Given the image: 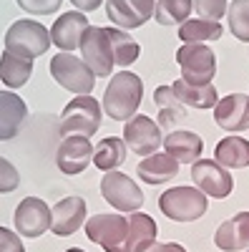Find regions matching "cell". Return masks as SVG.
<instances>
[{
  "mask_svg": "<svg viewBox=\"0 0 249 252\" xmlns=\"http://www.w3.org/2000/svg\"><path fill=\"white\" fill-rule=\"evenodd\" d=\"M143 96V83L136 73L131 71H118L111 76L106 94H103V109H106V116H111L113 121H123L136 116V109L141 103Z\"/></svg>",
  "mask_w": 249,
  "mask_h": 252,
  "instance_id": "1",
  "label": "cell"
},
{
  "mask_svg": "<svg viewBox=\"0 0 249 252\" xmlns=\"http://www.w3.org/2000/svg\"><path fill=\"white\" fill-rule=\"evenodd\" d=\"M51 48V31L38 20H15L5 33V53L33 61Z\"/></svg>",
  "mask_w": 249,
  "mask_h": 252,
  "instance_id": "2",
  "label": "cell"
},
{
  "mask_svg": "<svg viewBox=\"0 0 249 252\" xmlns=\"http://www.w3.org/2000/svg\"><path fill=\"white\" fill-rule=\"evenodd\" d=\"M206 194L196 187H171L159 197V209L174 222H194L206 215Z\"/></svg>",
  "mask_w": 249,
  "mask_h": 252,
  "instance_id": "3",
  "label": "cell"
},
{
  "mask_svg": "<svg viewBox=\"0 0 249 252\" xmlns=\"http://www.w3.org/2000/svg\"><path fill=\"white\" fill-rule=\"evenodd\" d=\"M101 126V103L91 96H76L73 101L66 103L63 109V121H60V136H93Z\"/></svg>",
  "mask_w": 249,
  "mask_h": 252,
  "instance_id": "4",
  "label": "cell"
},
{
  "mask_svg": "<svg viewBox=\"0 0 249 252\" xmlns=\"http://www.w3.org/2000/svg\"><path fill=\"white\" fill-rule=\"evenodd\" d=\"M86 235L91 242L106 252H131L129 250V220L121 215H96L86 220Z\"/></svg>",
  "mask_w": 249,
  "mask_h": 252,
  "instance_id": "5",
  "label": "cell"
},
{
  "mask_svg": "<svg viewBox=\"0 0 249 252\" xmlns=\"http://www.w3.org/2000/svg\"><path fill=\"white\" fill-rule=\"evenodd\" d=\"M176 61L181 66L184 81L194 83V86H206V83H212V78L217 73L214 51L206 48L204 43H184L176 51Z\"/></svg>",
  "mask_w": 249,
  "mask_h": 252,
  "instance_id": "6",
  "label": "cell"
},
{
  "mask_svg": "<svg viewBox=\"0 0 249 252\" xmlns=\"http://www.w3.org/2000/svg\"><path fill=\"white\" fill-rule=\"evenodd\" d=\"M51 76L60 83L63 89H68L76 96H88L93 91L96 76L91 68L83 63V58L71 56V53H58L51 61Z\"/></svg>",
  "mask_w": 249,
  "mask_h": 252,
  "instance_id": "7",
  "label": "cell"
},
{
  "mask_svg": "<svg viewBox=\"0 0 249 252\" xmlns=\"http://www.w3.org/2000/svg\"><path fill=\"white\" fill-rule=\"evenodd\" d=\"M81 56L83 63L91 68V73L98 78H106L113 71V51H111V40L106 35V28L88 26L86 33L81 38Z\"/></svg>",
  "mask_w": 249,
  "mask_h": 252,
  "instance_id": "8",
  "label": "cell"
},
{
  "mask_svg": "<svg viewBox=\"0 0 249 252\" xmlns=\"http://www.w3.org/2000/svg\"><path fill=\"white\" fill-rule=\"evenodd\" d=\"M101 194L118 212H138L143 204V192L138 184L121 172H106V177L101 179Z\"/></svg>",
  "mask_w": 249,
  "mask_h": 252,
  "instance_id": "9",
  "label": "cell"
},
{
  "mask_svg": "<svg viewBox=\"0 0 249 252\" xmlns=\"http://www.w3.org/2000/svg\"><path fill=\"white\" fill-rule=\"evenodd\" d=\"M192 179L196 184L199 192H204L206 197H217V199H226L234 189V179L229 174V169L214 159H199L192 164Z\"/></svg>",
  "mask_w": 249,
  "mask_h": 252,
  "instance_id": "10",
  "label": "cell"
},
{
  "mask_svg": "<svg viewBox=\"0 0 249 252\" xmlns=\"http://www.w3.org/2000/svg\"><path fill=\"white\" fill-rule=\"evenodd\" d=\"M123 144H126V149H131L136 157H143V159L156 154V149L164 144L159 124L149 116L129 119L126 126H123Z\"/></svg>",
  "mask_w": 249,
  "mask_h": 252,
  "instance_id": "11",
  "label": "cell"
},
{
  "mask_svg": "<svg viewBox=\"0 0 249 252\" xmlns=\"http://www.w3.org/2000/svg\"><path fill=\"white\" fill-rule=\"evenodd\" d=\"M13 220L20 237H40L51 229V207L38 197H26L18 204Z\"/></svg>",
  "mask_w": 249,
  "mask_h": 252,
  "instance_id": "12",
  "label": "cell"
},
{
  "mask_svg": "<svg viewBox=\"0 0 249 252\" xmlns=\"http://www.w3.org/2000/svg\"><path fill=\"white\" fill-rule=\"evenodd\" d=\"M55 161H58V169L63 174H71V177L81 174V172H86V166L93 161V146L81 134L66 136L60 141L58 152H55Z\"/></svg>",
  "mask_w": 249,
  "mask_h": 252,
  "instance_id": "13",
  "label": "cell"
},
{
  "mask_svg": "<svg viewBox=\"0 0 249 252\" xmlns=\"http://www.w3.org/2000/svg\"><path fill=\"white\" fill-rule=\"evenodd\" d=\"M154 0H106V13L118 31L141 28L149 18H154Z\"/></svg>",
  "mask_w": 249,
  "mask_h": 252,
  "instance_id": "14",
  "label": "cell"
},
{
  "mask_svg": "<svg viewBox=\"0 0 249 252\" xmlns=\"http://www.w3.org/2000/svg\"><path fill=\"white\" fill-rule=\"evenodd\" d=\"M86 222V199L83 197H66L51 209V229L58 237H68Z\"/></svg>",
  "mask_w": 249,
  "mask_h": 252,
  "instance_id": "15",
  "label": "cell"
},
{
  "mask_svg": "<svg viewBox=\"0 0 249 252\" xmlns=\"http://www.w3.org/2000/svg\"><path fill=\"white\" fill-rule=\"evenodd\" d=\"M88 28V18L86 13L71 10L66 15H60L53 28H51V43H55L60 48V53H71L76 48H81V38Z\"/></svg>",
  "mask_w": 249,
  "mask_h": 252,
  "instance_id": "16",
  "label": "cell"
},
{
  "mask_svg": "<svg viewBox=\"0 0 249 252\" xmlns=\"http://www.w3.org/2000/svg\"><path fill=\"white\" fill-rule=\"evenodd\" d=\"M214 121L224 131H244L249 126V96L232 94L214 106Z\"/></svg>",
  "mask_w": 249,
  "mask_h": 252,
  "instance_id": "17",
  "label": "cell"
},
{
  "mask_svg": "<svg viewBox=\"0 0 249 252\" xmlns=\"http://www.w3.org/2000/svg\"><path fill=\"white\" fill-rule=\"evenodd\" d=\"M214 242L224 252H239L249 247V212H239L219 224Z\"/></svg>",
  "mask_w": 249,
  "mask_h": 252,
  "instance_id": "18",
  "label": "cell"
},
{
  "mask_svg": "<svg viewBox=\"0 0 249 252\" xmlns=\"http://www.w3.org/2000/svg\"><path fill=\"white\" fill-rule=\"evenodd\" d=\"M28 116L26 101L13 91H0V141H8L18 134L20 124Z\"/></svg>",
  "mask_w": 249,
  "mask_h": 252,
  "instance_id": "19",
  "label": "cell"
},
{
  "mask_svg": "<svg viewBox=\"0 0 249 252\" xmlns=\"http://www.w3.org/2000/svg\"><path fill=\"white\" fill-rule=\"evenodd\" d=\"M164 146H166V154L174 157L179 164H194L201 157L204 141L194 131H171V134H166Z\"/></svg>",
  "mask_w": 249,
  "mask_h": 252,
  "instance_id": "20",
  "label": "cell"
},
{
  "mask_svg": "<svg viewBox=\"0 0 249 252\" xmlns=\"http://www.w3.org/2000/svg\"><path fill=\"white\" fill-rule=\"evenodd\" d=\"M179 161L169 154H151L146 159H141L136 166V174L146 182V184H166L169 179H174L179 174Z\"/></svg>",
  "mask_w": 249,
  "mask_h": 252,
  "instance_id": "21",
  "label": "cell"
},
{
  "mask_svg": "<svg viewBox=\"0 0 249 252\" xmlns=\"http://www.w3.org/2000/svg\"><path fill=\"white\" fill-rule=\"evenodd\" d=\"M171 91H174L179 103H186L192 109H214L219 103V94L212 83L194 86V83H186L184 78H179L176 83H171Z\"/></svg>",
  "mask_w": 249,
  "mask_h": 252,
  "instance_id": "22",
  "label": "cell"
},
{
  "mask_svg": "<svg viewBox=\"0 0 249 252\" xmlns=\"http://www.w3.org/2000/svg\"><path fill=\"white\" fill-rule=\"evenodd\" d=\"M214 161H219L224 169H244L249 166V141L244 136H226L217 144Z\"/></svg>",
  "mask_w": 249,
  "mask_h": 252,
  "instance_id": "23",
  "label": "cell"
},
{
  "mask_svg": "<svg viewBox=\"0 0 249 252\" xmlns=\"http://www.w3.org/2000/svg\"><path fill=\"white\" fill-rule=\"evenodd\" d=\"M156 222L143 215V212H134L129 217V250L131 252H146L154 242H156Z\"/></svg>",
  "mask_w": 249,
  "mask_h": 252,
  "instance_id": "24",
  "label": "cell"
},
{
  "mask_svg": "<svg viewBox=\"0 0 249 252\" xmlns=\"http://www.w3.org/2000/svg\"><path fill=\"white\" fill-rule=\"evenodd\" d=\"M123 161H126V144L118 136H109L98 141V146L93 149V164L101 172H113Z\"/></svg>",
  "mask_w": 249,
  "mask_h": 252,
  "instance_id": "25",
  "label": "cell"
},
{
  "mask_svg": "<svg viewBox=\"0 0 249 252\" xmlns=\"http://www.w3.org/2000/svg\"><path fill=\"white\" fill-rule=\"evenodd\" d=\"M30 76H33V61L15 58L10 53L0 56V78H3V83H5L8 89L26 86Z\"/></svg>",
  "mask_w": 249,
  "mask_h": 252,
  "instance_id": "26",
  "label": "cell"
},
{
  "mask_svg": "<svg viewBox=\"0 0 249 252\" xmlns=\"http://www.w3.org/2000/svg\"><path fill=\"white\" fill-rule=\"evenodd\" d=\"M221 35H224V28L217 20H204V18L186 20L179 28V38L184 43H206V40H219Z\"/></svg>",
  "mask_w": 249,
  "mask_h": 252,
  "instance_id": "27",
  "label": "cell"
},
{
  "mask_svg": "<svg viewBox=\"0 0 249 252\" xmlns=\"http://www.w3.org/2000/svg\"><path fill=\"white\" fill-rule=\"evenodd\" d=\"M106 35L111 40V51H113V63H118V66L126 71V66H131V63H136L141 48L138 43L126 33V31H118V28H106Z\"/></svg>",
  "mask_w": 249,
  "mask_h": 252,
  "instance_id": "28",
  "label": "cell"
},
{
  "mask_svg": "<svg viewBox=\"0 0 249 252\" xmlns=\"http://www.w3.org/2000/svg\"><path fill=\"white\" fill-rule=\"evenodd\" d=\"M194 10V0H159L154 18L161 26H184Z\"/></svg>",
  "mask_w": 249,
  "mask_h": 252,
  "instance_id": "29",
  "label": "cell"
},
{
  "mask_svg": "<svg viewBox=\"0 0 249 252\" xmlns=\"http://www.w3.org/2000/svg\"><path fill=\"white\" fill-rule=\"evenodd\" d=\"M226 18H229L232 35L249 43V0H232L226 8Z\"/></svg>",
  "mask_w": 249,
  "mask_h": 252,
  "instance_id": "30",
  "label": "cell"
},
{
  "mask_svg": "<svg viewBox=\"0 0 249 252\" xmlns=\"http://www.w3.org/2000/svg\"><path fill=\"white\" fill-rule=\"evenodd\" d=\"M154 96H156V103L161 106V119H159L161 126H169L171 121L181 119V106H179V101H176L171 86H159Z\"/></svg>",
  "mask_w": 249,
  "mask_h": 252,
  "instance_id": "31",
  "label": "cell"
},
{
  "mask_svg": "<svg viewBox=\"0 0 249 252\" xmlns=\"http://www.w3.org/2000/svg\"><path fill=\"white\" fill-rule=\"evenodd\" d=\"M194 10L204 20H217L226 15V0H194Z\"/></svg>",
  "mask_w": 249,
  "mask_h": 252,
  "instance_id": "32",
  "label": "cell"
},
{
  "mask_svg": "<svg viewBox=\"0 0 249 252\" xmlns=\"http://www.w3.org/2000/svg\"><path fill=\"white\" fill-rule=\"evenodd\" d=\"M20 184V177H18V169L8 161L0 157V194H8L13 192V189H18Z\"/></svg>",
  "mask_w": 249,
  "mask_h": 252,
  "instance_id": "33",
  "label": "cell"
},
{
  "mask_svg": "<svg viewBox=\"0 0 249 252\" xmlns=\"http://www.w3.org/2000/svg\"><path fill=\"white\" fill-rule=\"evenodd\" d=\"M63 0H18V5L30 15H51L60 8Z\"/></svg>",
  "mask_w": 249,
  "mask_h": 252,
  "instance_id": "34",
  "label": "cell"
},
{
  "mask_svg": "<svg viewBox=\"0 0 249 252\" xmlns=\"http://www.w3.org/2000/svg\"><path fill=\"white\" fill-rule=\"evenodd\" d=\"M0 252H26L23 240H20L15 232H10V229L0 227Z\"/></svg>",
  "mask_w": 249,
  "mask_h": 252,
  "instance_id": "35",
  "label": "cell"
},
{
  "mask_svg": "<svg viewBox=\"0 0 249 252\" xmlns=\"http://www.w3.org/2000/svg\"><path fill=\"white\" fill-rule=\"evenodd\" d=\"M146 252H186V247H181L179 242H154Z\"/></svg>",
  "mask_w": 249,
  "mask_h": 252,
  "instance_id": "36",
  "label": "cell"
},
{
  "mask_svg": "<svg viewBox=\"0 0 249 252\" xmlns=\"http://www.w3.org/2000/svg\"><path fill=\"white\" fill-rule=\"evenodd\" d=\"M71 3L78 8V13H93L96 8H101L103 0H71Z\"/></svg>",
  "mask_w": 249,
  "mask_h": 252,
  "instance_id": "37",
  "label": "cell"
},
{
  "mask_svg": "<svg viewBox=\"0 0 249 252\" xmlns=\"http://www.w3.org/2000/svg\"><path fill=\"white\" fill-rule=\"evenodd\" d=\"M66 252H86V250H78V247H71V250H66Z\"/></svg>",
  "mask_w": 249,
  "mask_h": 252,
  "instance_id": "38",
  "label": "cell"
}]
</instances>
